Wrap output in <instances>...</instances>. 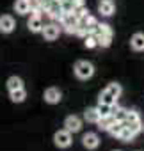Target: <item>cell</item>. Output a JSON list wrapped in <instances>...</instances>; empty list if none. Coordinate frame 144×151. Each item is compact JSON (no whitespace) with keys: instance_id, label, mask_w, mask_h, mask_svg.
<instances>
[{"instance_id":"obj_16","label":"cell","mask_w":144,"mask_h":151,"mask_svg":"<svg viewBox=\"0 0 144 151\" xmlns=\"http://www.w3.org/2000/svg\"><path fill=\"white\" fill-rule=\"evenodd\" d=\"M84 117H86V121H89V123H98V121H100L98 109H87L86 114H84Z\"/></svg>"},{"instance_id":"obj_13","label":"cell","mask_w":144,"mask_h":151,"mask_svg":"<svg viewBox=\"0 0 144 151\" xmlns=\"http://www.w3.org/2000/svg\"><path fill=\"white\" fill-rule=\"evenodd\" d=\"M126 114H128V110H125V109H121V107H117V105H112V116H114L116 121L125 123V121H126Z\"/></svg>"},{"instance_id":"obj_11","label":"cell","mask_w":144,"mask_h":151,"mask_svg":"<svg viewBox=\"0 0 144 151\" xmlns=\"http://www.w3.org/2000/svg\"><path fill=\"white\" fill-rule=\"evenodd\" d=\"M27 25H29V29H30L32 32H41V30H43V27H45V25H43V22H41V16H36V14H34V16H30V20H29V23H27Z\"/></svg>"},{"instance_id":"obj_15","label":"cell","mask_w":144,"mask_h":151,"mask_svg":"<svg viewBox=\"0 0 144 151\" xmlns=\"http://www.w3.org/2000/svg\"><path fill=\"white\" fill-rule=\"evenodd\" d=\"M9 94H11V100H13L14 103H22V101L27 98V93H25V89H23V87H22V89L9 91Z\"/></svg>"},{"instance_id":"obj_19","label":"cell","mask_w":144,"mask_h":151,"mask_svg":"<svg viewBox=\"0 0 144 151\" xmlns=\"http://www.w3.org/2000/svg\"><path fill=\"white\" fill-rule=\"evenodd\" d=\"M22 87H23V82H22V78H18V77H11V78L7 80V89H9V91L22 89Z\"/></svg>"},{"instance_id":"obj_21","label":"cell","mask_w":144,"mask_h":151,"mask_svg":"<svg viewBox=\"0 0 144 151\" xmlns=\"http://www.w3.org/2000/svg\"><path fill=\"white\" fill-rule=\"evenodd\" d=\"M98 114H100V117H105V116H110L112 114V105H107V103H98Z\"/></svg>"},{"instance_id":"obj_22","label":"cell","mask_w":144,"mask_h":151,"mask_svg":"<svg viewBox=\"0 0 144 151\" xmlns=\"http://www.w3.org/2000/svg\"><path fill=\"white\" fill-rule=\"evenodd\" d=\"M84 43H86L87 48H94V46H98V37H96L93 32H89V34L84 37Z\"/></svg>"},{"instance_id":"obj_2","label":"cell","mask_w":144,"mask_h":151,"mask_svg":"<svg viewBox=\"0 0 144 151\" xmlns=\"http://www.w3.org/2000/svg\"><path fill=\"white\" fill-rule=\"evenodd\" d=\"M78 22H80V20H78L73 13H66V14L62 16V20H60V23H62V27H64V30H66L68 34H77Z\"/></svg>"},{"instance_id":"obj_5","label":"cell","mask_w":144,"mask_h":151,"mask_svg":"<svg viewBox=\"0 0 144 151\" xmlns=\"http://www.w3.org/2000/svg\"><path fill=\"white\" fill-rule=\"evenodd\" d=\"M41 32H43V36H45V39H46V41H53V39H57V37H59L60 29H59V25L50 23V25H45Z\"/></svg>"},{"instance_id":"obj_12","label":"cell","mask_w":144,"mask_h":151,"mask_svg":"<svg viewBox=\"0 0 144 151\" xmlns=\"http://www.w3.org/2000/svg\"><path fill=\"white\" fill-rule=\"evenodd\" d=\"M130 45H132V48L133 50H137V52H140V50H144V34H133V37H132V41H130Z\"/></svg>"},{"instance_id":"obj_8","label":"cell","mask_w":144,"mask_h":151,"mask_svg":"<svg viewBox=\"0 0 144 151\" xmlns=\"http://www.w3.org/2000/svg\"><path fill=\"white\" fill-rule=\"evenodd\" d=\"M98 11H100L103 16H110V14L116 11V6H114V2H112V0H100Z\"/></svg>"},{"instance_id":"obj_7","label":"cell","mask_w":144,"mask_h":151,"mask_svg":"<svg viewBox=\"0 0 144 151\" xmlns=\"http://www.w3.org/2000/svg\"><path fill=\"white\" fill-rule=\"evenodd\" d=\"M13 29H14V20L11 16H7V14L0 16V32L9 34V32H13Z\"/></svg>"},{"instance_id":"obj_20","label":"cell","mask_w":144,"mask_h":151,"mask_svg":"<svg viewBox=\"0 0 144 151\" xmlns=\"http://www.w3.org/2000/svg\"><path fill=\"white\" fill-rule=\"evenodd\" d=\"M116 100H117V98H116V96H112L109 91H103V93L100 94V101H102V103H107V105H116Z\"/></svg>"},{"instance_id":"obj_29","label":"cell","mask_w":144,"mask_h":151,"mask_svg":"<svg viewBox=\"0 0 144 151\" xmlns=\"http://www.w3.org/2000/svg\"><path fill=\"white\" fill-rule=\"evenodd\" d=\"M135 121H140L139 114H137L135 110H128V114H126V121H125V123H135Z\"/></svg>"},{"instance_id":"obj_1","label":"cell","mask_w":144,"mask_h":151,"mask_svg":"<svg viewBox=\"0 0 144 151\" xmlns=\"http://www.w3.org/2000/svg\"><path fill=\"white\" fill-rule=\"evenodd\" d=\"M93 73H94V68H93L91 62H87V60H78V62L75 64V75H77L78 78L87 80V78L93 77Z\"/></svg>"},{"instance_id":"obj_10","label":"cell","mask_w":144,"mask_h":151,"mask_svg":"<svg viewBox=\"0 0 144 151\" xmlns=\"http://www.w3.org/2000/svg\"><path fill=\"white\" fill-rule=\"evenodd\" d=\"M45 101H48V103H59L60 101V91L55 89V87H48L45 91Z\"/></svg>"},{"instance_id":"obj_32","label":"cell","mask_w":144,"mask_h":151,"mask_svg":"<svg viewBox=\"0 0 144 151\" xmlns=\"http://www.w3.org/2000/svg\"><path fill=\"white\" fill-rule=\"evenodd\" d=\"M116 151H119V149H116Z\"/></svg>"},{"instance_id":"obj_17","label":"cell","mask_w":144,"mask_h":151,"mask_svg":"<svg viewBox=\"0 0 144 151\" xmlns=\"http://www.w3.org/2000/svg\"><path fill=\"white\" fill-rule=\"evenodd\" d=\"M93 34L96 37H100V36H105V34H112V30H110V27L107 23H98V27L93 30Z\"/></svg>"},{"instance_id":"obj_27","label":"cell","mask_w":144,"mask_h":151,"mask_svg":"<svg viewBox=\"0 0 144 151\" xmlns=\"http://www.w3.org/2000/svg\"><path fill=\"white\" fill-rule=\"evenodd\" d=\"M87 13H89V11H87V7H86L84 4H82V6H77V7L73 9V14H75V16H77L78 20H80V18H84V16H86Z\"/></svg>"},{"instance_id":"obj_4","label":"cell","mask_w":144,"mask_h":151,"mask_svg":"<svg viewBox=\"0 0 144 151\" xmlns=\"http://www.w3.org/2000/svg\"><path fill=\"white\" fill-rule=\"evenodd\" d=\"M46 13H48V16L50 18H53V20H62V16L66 14L64 11H62V7H60V0H53V2L46 7Z\"/></svg>"},{"instance_id":"obj_23","label":"cell","mask_w":144,"mask_h":151,"mask_svg":"<svg viewBox=\"0 0 144 151\" xmlns=\"http://www.w3.org/2000/svg\"><path fill=\"white\" fill-rule=\"evenodd\" d=\"M125 128V123H121V121H114L112 123V126L109 128V132L114 135V137H119V133H121V130Z\"/></svg>"},{"instance_id":"obj_18","label":"cell","mask_w":144,"mask_h":151,"mask_svg":"<svg viewBox=\"0 0 144 151\" xmlns=\"http://www.w3.org/2000/svg\"><path fill=\"white\" fill-rule=\"evenodd\" d=\"M116 119H114V116L110 114V116H105V117H100V121H98V126L102 128V130H109L110 126H112V123H114Z\"/></svg>"},{"instance_id":"obj_30","label":"cell","mask_w":144,"mask_h":151,"mask_svg":"<svg viewBox=\"0 0 144 151\" xmlns=\"http://www.w3.org/2000/svg\"><path fill=\"white\" fill-rule=\"evenodd\" d=\"M125 126H128L133 133H137V132H140V128H142V124H140V121H135V123H125Z\"/></svg>"},{"instance_id":"obj_25","label":"cell","mask_w":144,"mask_h":151,"mask_svg":"<svg viewBox=\"0 0 144 151\" xmlns=\"http://www.w3.org/2000/svg\"><path fill=\"white\" fill-rule=\"evenodd\" d=\"M110 43H112V34H105V36L98 37V46L107 48V46H110Z\"/></svg>"},{"instance_id":"obj_26","label":"cell","mask_w":144,"mask_h":151,"mask_svg":"<svg viewBox=\"0 0 144 151\" xmlns=\"http://www.w3.org/2000/svg\"><path fill=\"white\" fill-rule=\"evenodd\" d=\"M60 7L64 13H73L75 4H73V0H60Z\"/></svg>"},{"instance_id":"obj_9","label":"cell","mask_w":144,"mask_h":151,"mask_svg":"<svg viewBox=\"0 0 144 151\" xmlns=\"http://www.w3.org/2000/svg\"><path fill=\"white\" fill-rule=\"evenodd\" d=\"M82 144H84L87 149H94V147H98L100 139H98L96 133H86V135L82 137Z\"/></svg>"},{"instance_id":"obj_3","label":"cell","mask_w":144,"mask_h":151,"mask_svg":"<svg viewBox=\"0 0 144 151\" xmlns=\"http://www.w3.org/2000/svg\"><path fill=\"white\" fill-rule=\"evenodd\" d=\"M53 142H55L59 147H68V146L71 144V132H68L66 128L60 130V132H57V133L53 135Z\"/></svg>"},{"instance_id":"obj_28","label":"cell","mask_w":144,"mask_h":151,"mask_svg":"<svg viewBox=\"0 0 144 151\" xmlns=\"http://www.w3.org/2000/svg\"><path fill=\"white\" fill-rule=\"evenodd\" d=\"M105 91H109L112 96H116V98H117V96L121 94V86H119V84H109V87H107Z\"/></svg>"},{"instance_id":"obj_24","label":"cell","mask_w":144,"mask_h":151,"mask_svg":"<svg viewBox=\"0 0 144 151\" xmlns=\"http://www.w3.org/2000/svg\"><path fill=\"white\" fill-rule=\"evenodd\" d=\"M133 135H135V133H133L128 126H125V128L121 130V133H119V139H121V140H125V142H130V140L133 139Z\"/></svg>"},{"instance_id":"obj_14","label":"cell","mask_w":144,"mask_h":151,"mask_svg":"<svg viewBox=\"0 0 144 151\" xmlns=\"http://www.w3.org/2000/svg\"><path fill=\"white\" fill-rule=\"evenodd\" d=\"M14 11L18 14H27L30 11V6H29V0H16L14 4Z\"/></svg>"},{"instance_id":"obj_31","label":"cell","mask_w":144,"mask_h":151,"mask_svg":"<svg viewBox=\"0 0 144 151\" xmlns=\"http://www.w3.org/2000/svg\"><path fill=\"white\" fill-rule=\"evenodd\" d=\"M73 4H75V7H77V6H82L84 0H73Z\"/></svg>"},{"instance_id":"obj_6","label":"cell","mask_w":144,"mask_h":151,"mask_svg":"<svg viewBox=\"0 0 144 151\" xmlns=\"http://www.w3.org/2000/svg\"><path fill=\"white\" fill-rule=\"evenodd\" d=\"M64 126H66L68 132L77 133V132H80V128H82V121H80V117H77V116H69V117H66Z\"/></svg>"}]
</instances>
